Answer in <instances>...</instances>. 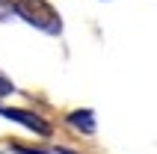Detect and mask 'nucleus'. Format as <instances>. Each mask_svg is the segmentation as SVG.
<instances>
[{"label":"nucleus","instance_id":"nucleus-1","mask_svg":"<svg viewBox=\"0 0 157 154\" xmlns=\"http://www.w3.org/2000/svg\"><path fill=\"white\" fill-rule=\"evenodd\" d=\"M12 6H15V15L24 18L30 27L42 30L48 36H59L62 33V18L51 3H44V0H15Z\"/></svg>","mask_w":157,"mask_h":154},{"label":"nucleus","instance_id":"nucleus-2","mask_svg":"<svg viewBox=\"0 0 157 154\" xmlns=\"http://www.w3.org/2000/svg\"><path fill=\"white\" fill-rule=\"evenodd\" d=\"M0 116L3 119H12L18 121V125H24L27 130H33V133H39V137H51L53 130H51V121L42 119L39 113L33 110H18V107H0Z\"/></svg>","mask_w":157,"mask_h":154},{"label":"nucleus","instance_id":"nucleus-3","mask_svg":"<svg viewBox=\"0 0 157 154\" xmlns=\"http://www.w3.org/2000/svg\"><path fill=\"white\" fill-rule=\"evenodd\" d=\"M65 121H68L74 130L86 133V137H92V133H95V128H98V125H95V113H92V110H71Z\"/></svg>","mask_w":157,"mask_h":154},{"label":"nucleus","instance_id":"nucleus-4","mask_svg":"<svg viewBox=\"0 0 157 154\" xmlns=\"http://www.w3.org/2000/svg\"><path fill=\"white\" fill-rule=\"evenodd\" d=\"M15 92V86H12V80H9L6 74H0V98H6V95Z\"/></svg>","mask_w":157,"mask_h":154},{"label":"nucleus","instance_id":"nucleus-5","mask_svg":"<svg viewBox=\"0 0 157 154\" xmlns=\"http://www.w3.org/2000/svg\"><path fill=\"white\" fill-rule=\"evenodd\" d=\"M18 154H53V151H42V148H27V145H15Z\"/></svg>","mask_w":157,"mask_h":154},{"label":"nucleus","instance_id":"nucleus-6","mask_svg":"<svg viewBox=\"0 0 157 154\" xmlns=\"http://www.w3.org/2000/svg\"><path fill=\"white\" fill-rule=\"evenodd\" d=\"M62 154H74V151H68V148H62Z\"/></svg>","mask_w":157,"mask_h":154}]
</instances>
